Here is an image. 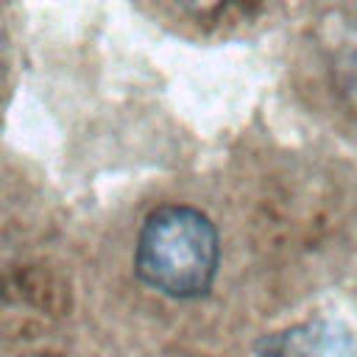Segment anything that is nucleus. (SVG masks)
Returning <instances> with one entry per match:
<instances>
[{
    "mask_svg": "<svg viewBox=\"0 0 357 357\" xmlns=\"http://www.w3.org/2000/svg\"><path fill=\"white\" fill-rule=\"evenodd\" d=\"M218 259V229L195 206H156L139 226L134 245V268L137 276L162 296H204L215 282Z\"/></svg>",
    "mask_w": 357,
    "mask_h": 357,
    "instance_id": "obj_1",
    "label": "nucleus"
},
{
    "mask_svg": "<svg viewBox=\"0 0 357 357\" xmlns=\"http://www.w3.org/2000/svg\"><path fill=\"white\" fill-rule=\"evenodd\" d=\"M257 357H357V346L343 324L315 318L265 335Z\"/></svg>",
    "mask_w": 357,
    "mask_h": 357,
    "instance_id": "obj_2",
    "label": "nucleus"
},
{
    "mask_svg": "<svg viewBox=\"0 0 357 357\" xmlns=\"http://www.w3.org/2000/svg\"><path fill=\"white\" fill-rule=\"evenodd\" d=\"M231 0H178V6L192 17H215L220 14Z\"/></svg>",
    "mask_w": 357,
    "mask_h": 357,
    "instance_id": "obj_3",
    "label": "nucleus"
},
{
    "mask_svg": "<svg viewBox=\"0 0 357 357\" xmlns=\"http://www.w3.org/2000/svg\"><path fill=\"white\" fill-rule=\"evenodd\" d=\"M28 357H47V354H28Z\"/></svg>",
    "mask_w": 357,
    "mask_h": 357,
    "instance_id": "obj_4",
    "label": "nucleus"
}]
</instances>
